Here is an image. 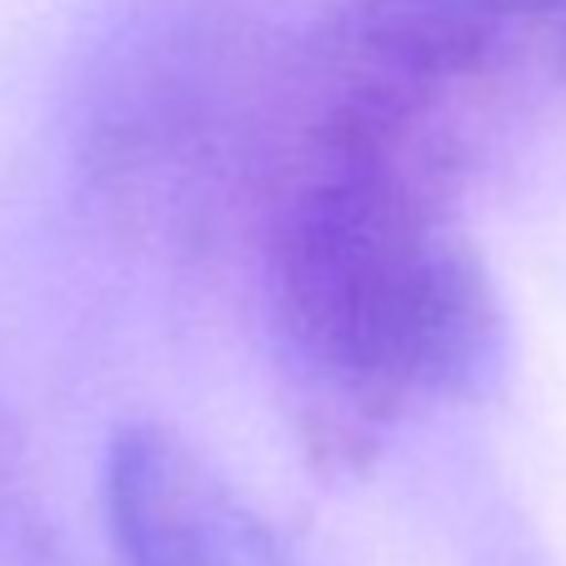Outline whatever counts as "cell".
<instances>
[{
  "label": "cell",
  "mask_w": 566,
  "mask_h": 566,
  "mask_svg": "<svg viewBox=\"0 0 566 566\" xmlns=\"http://www.w3.org/2000/svg\"><path fill=\"white\" fill-rule=\"evenodd\" d=\"M286 61L235 15H186L120 71L86 140L91 181L150 231H196L241 186L261 201Z\"/></svg>",
  "instance_id": "cell-3"
},
{
  "label": "cell",
  "mask_w": 566,
  "mask_h": 566,
  "mask_svg": "<svg viewBox=\"0 0 566 566\" xmlns=\"http://www.w3.org/2000/svg\"><path fill=\"white\" fill-rule=\"evenodd\" d=\"M0 566H51V512L35 451L6 407H0Z\"/></svg>",
  "instance_id": "cell-5"
},
{
  "label": "cell",
  "mask_w": 566,
  "mask_h": 566,
  "mask_svg": "<svg viewBox=\"0 0 566 566\" xmlns=\"http://www.w3.org/2000/svg\"><path fill=\"white\" fill-rule=\"evenodd\" d=\"M566 0H342L286 55L276 156H346L461 186L476 126Z\"/></svg>",
  "instance_id": "cell-2"
},
{
  "label": "cell",
  "mask_w": 566,
  "mask_h": 566,
  "mask_svg": "<svg viewBox=\"0 0 566 566\" xmlns=\"http://www.w3.org/2000/svg\"><path fill=\"white\" fill-rule=\"evenodd\" d=\"M437 176L281 156L261 186V281L296 437L321 471H361L417 417L476 396L506 321Z\"/></svg>",
  "instance_id": "cell-1"
},
{
  "label": "cell",
  "mask_w": 566,
  "mask_h": 566,
  "mask_svg": "<svg viewBox=\"0 0 566 566\" xmlns=\"http://www.w3.org/2000/svg\"><path fill=\"white\" fill-rule=\"evenodd\" d=\"M106 516L126 566H301L276 522L166 421L111 437Z\"/></svg>",
  "instance_id": "cell-4"
},
{
  "label": "cell",
  "mask_w": 566,
  "mask_h": 566,
  "mask_svg": "<svg viewBox=\"0 0 566 566\" xmlns=\"http://www.w3.org/2000/svg\"><path fill=\"white\" fill-rule=\"evenodd\" d=\"M556 55H562V71H566V35H562V45H556Z\"/></svg>",
  "instance_id": "cell-6"
}]
</instances>
